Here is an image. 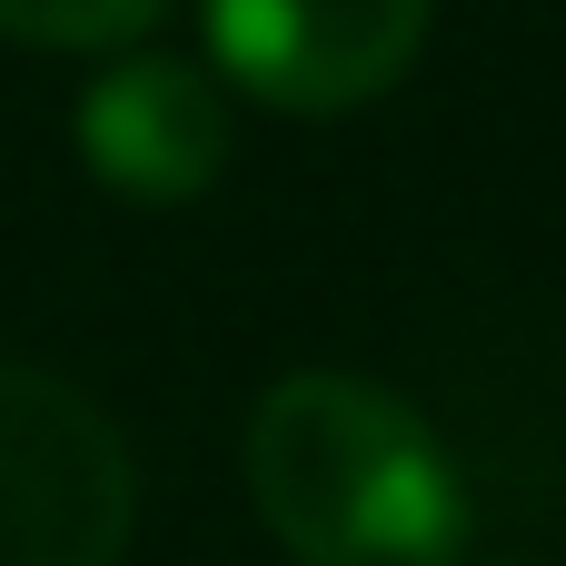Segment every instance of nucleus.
Instances as JSON below:
<instances>
[{
	"mask_svg": "<svg viewBox=\"0 0 566 566\" xmlns=\"http://www.w3.org/2000/svg\"><path fill=\"white\" fill-rule=\"evenodd\" d=\"M249 507L298 566H468L478 497L448 438L358 368H298L249 408Z\"/></svg>",
	"mask_w": 566,
	"mask_h": 566,
	"instance_id": "nucleus-1",
	"label": "nucleus"
},
{
	"mask_svg": "<svg viewBox=\"0 0 566 566\" xmlns=\"http://www.w3.org/2000/svg\"><path fill=\"white\" fill-rule=\"evenodd\" d=\"M139 468L109 408L50 368L0 358V566H119Z\"/></svg>",
	"mask_w": 566,
	"mask_h": 566,
	"instance_id": "nucleus-2",
	"label": "nucleus"
},
{
	"mask_svg": "<svg viewBox=\"0 0 566 566\" xmlns=\"http://www.w3.org/2000/svg\"><path fill=\"white\" fill-rule=\"evenodd\" d=\"M199 20L219 80L289 119L368 109L428 50V0H209Z\"/></svg>",
	"mask_w": 566,
	"mask_h": 566,
	"instance_id": "nucleus-3",
	"label": "nucleus"
},
{
	"mask_svg": "<svg viewBox=\"0 0 566 566\" xmlns=\"http://www.w3.org/2000/svg\"><path fill=\"white\" fill-rule=\"evenodd\" d=\"M70 139H80V159H90V179L109 199L179 209V199H199L229 169V99H219V80L199 60L129 50V60H109L80 90Z\"/></svg>",
	"mask_w": 566,
	"mask_h": 566,
	"instance_id": "nucleus-4",
	"label": "nucleus"
},
{
	"mask_svg": "<svg viewBox=\"0 0 566 566\" xmlns=\"http://www.w3.org/2000/svg\"><path fill=\"white\" fill-rule=\"evenodd\" d=\"M169 0H0V40L20 50H139Z\"/></svg>",
	"mask_w": 566,
	"mask_h": 566,
	"instance_id": "nucleus-5",
	"label": "nucleus"
},
{
	"mask_svg": "<svg viewBox=\"0 0 566 566\" xmlns=\"http://www.w3.org/2000/svg\"><path fill=\"white\" fill-rule=\"evenodd\" d=\"M468 566H478V557H468ZM497 566H537V557H497Z\"/></svg>",
	"mask_w": 566,
	"mask_h": 566,
	"instance_id": "nucleus-6",
	"label": "nucleus"
}]
</instances>
